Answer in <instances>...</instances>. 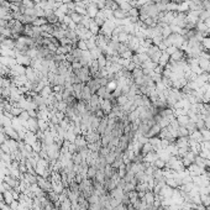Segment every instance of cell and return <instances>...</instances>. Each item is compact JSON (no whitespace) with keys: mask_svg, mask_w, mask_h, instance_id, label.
<instances>
[{"mask_svg":"<svg viewBox=\"0 0 210 210\" xmlns=\"http://www.w3.org/2000/svg\"><path fill=\"white\" fill-rule=\"evenodd\" d=\"M169 59H170V56L167 53L166 51H162V55H161V57H160V61H158V65H161V67H166V65L168 64V62H169Z\"/></svg>","mask_w":210,"mask_h":210,"instance_id":"obj_1","label":"cell"},{"mask_svg":"<svg viewBox=\"0 0 210 210\" xmlns=\"http://www.w3.org/2000/svg\"><path fill=\"white\" fill-rule=\"evenodd\" d=\"M177 49H178V48H177L176 46H168V47L166 48V52H167V53H168L169 56H172V55L174 53V52H176Z\"/></svg>","mask_w":210,"mask_h":210,"instance_id":"obj_2","label":"cell"},{"mask_svg":"<svg viewBox=\"0 0 210 210\" xmlns=\"http://www.w3.org/2000/svg\"><path fill=\"white\" fill-rule=\"evenodd\" d=\"M170 3H173L176 5H180L183 3H186V0H170Z\"/></svg>","mask_w":210,"mask_h":210,"instance_id":"obj_3","label":"cell"},{"mask_svg":"<svg viewBox=\"0 0 210 210\" xmlns=\"http://www.w3.org/2000/svg\"><path fill=\"white\" fill-rule=\"evenodd\" d=\"M204 22H205V25H206V27H208V29H210V18H208V19H206Z\"/></svg>","mask_w":210,"mask_h":210,"instance_id":"obj_4","label":"cell"},{"mask_svg":"<svg viewBox=\"0 0 210 210\" xmlns=\"http://www.w3.org/2000/svg\"><path fill=\"white\" fill-rule=\"evenodd\" d=\"M199 2H202V3H203V2H205V0H199Z\"/></svg>","mask_w":210,"mask_h":210,"instance_id":"obj_5","label":"cell"}]
</instances>
